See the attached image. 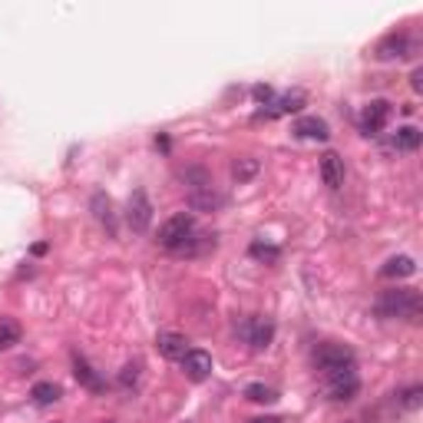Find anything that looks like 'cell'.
I'll return each mask as SVG.
<instances>
[{
  "mask_svg": "<svg viewBox=\"0 0 423 423\" xmlns=\"http://www.w3.org/2000/svg\"><path fill=\"white\" fill-rule=\"evenodd\" d=\"M377 317H404V321H420L423 314V298L414 288H390L380 291L374 301Z\"/></svg>",
  "mask_w": 423,
  "mask_h": 423,
  "instance_id": "1",
  "label": "cell"
},
{
  "mask_svg": "<svg viewBox=\"0 0 423 423\" xmlns=\"http://www.w3.org/2000/svg\"><path fill=\"white\" fill-rule=\"evenodd\" d=\"M192 231H195L192 211H179V215H172V219H165L163 225H159V235H155V241H159L163 248L175 251L185 238H189V235H192Z\"/></svg>",
  "mask_w": 423,
  "mask_h": 423,
  "instance_id": "2",
  "label": "cell"
},
{
  "mask_svg": "<svg viewBox=\"0 0 423 423\" xmlns=\"http://www.w3.org/2000/svg\"><path fill=\"white\" fill-rule=\"evenodd\" d=\"M327 397L331 400H354L357 390H361V377H357V367H337V370H327Z\"/></svg>",
  "mask_w": 423,
  "mask_h": 423,
  "instance_id": "3",
  "label": "cell"
},
{
  "mask_svg": "<svg viewBox=\"0 0 423 423\" xmlns=\"http://www.w3.org/2000/svg\"><path fill=\"white\" fill-rule=\"evenodd\" d=\"M238 331L255 351H265V347L271 344V337H275V321H271V317H261V314H251L241 321Z\"/></svg>",
  "mask_w": 423,
  "mask_h": 423,
  "instance_id": "4",
  "label": "cell"
},
{
  "mask_svg": "<svg viewBox=\"0 0 423 423\" xmlns=\"http://www.w3.org/2000/svg\"><path fill=\"white\" fill-rule=\"evenodd\" d=\"M390 116H394V106L387 103V99H370L364 106V113H361V133L380 136V129L390 123Z\"/></svg>",
  "mask_w": 423,
  "mask_h": 423,
  "instance_id": "5",
  "label": "cell"
},
{
  "mask_svg": "<svg viewBox=\"0 0 423 423\" xmlns=\"http://www.w3.org/2000/svg\"><path fill=\"white\" fill-rule=\"evenodd\" d=\"M126 221H129V229L133 231H145L149 229V221H153V202H149V195L143 189H136L129 195V205H126Z\"/></svg>",
  "mask_w": 423,
  "mask_h": 423,
  "instance_id": "6",
  "label": "cell"
},
{
  "mask_svg": "<svg viewBox=\"0 0 423 423\" xmlns=\"http://www.w3.org/2000/svg\"><path fill=\"white\" fill-rule=\"evenodd\" d=\"M314 364L327 374V370H337V367L354 364V354H351V347L334 344V341H327V344H321V347L314 351Z\"/></svg>",
  "mask_w": 423,
  "mask_h": 423,
  "instance_id": "7",
  "label": "cell"
},
{
  "mask_svg": "<svg viewBox=\"0 0 423 423\" xmlns=\"http://www.w3.org/2000/svg\"><path fill=\"white\" fill-rule=\"evenodd\" d=\"M308 103V97L301 93V89H291V93H285V97L271 99L268 109H261L255 119H278V116H291V113H301V106Z\"/></svg>",
  "mask_w": 423,
  "mask_h": 423,
  "instance_id": "8",
  "label": "cell"
},
{
  "mask_svg": "<svg viewBox=\"0 0 423 423\" xmlns=\"http://www.w3.org/2000/svg\"><path fill=\"white\" fill-rule=\"evenodd\" d=\"M182 374L192 380V384H202L205 377L211 374V354L209 351H189L182 357Z\"/></svg>",
  "mask_w": 423,
  "mask_h": 423,
  "instance_id": "9",
  "label": "cell"
},
{
  "mask_svg": "<svg viewBox=\"0 0 423 423\" xmlns=\"http://www.w3.org/2000/svg\"><path fill=\"white\" fill-rule=\"evenodd\" d=\"M155 351H159L165 361H182L192 347H189V341H185L182 334H175V331H163V334L155 337Z\"/></svg>",
  "mask_w": 423,
  "mask_h": 423,
  "instance_id": "10",
  "label": "cell"
},
{
  "mask_svg": "<svg viewBox=\"0 0 423 423\" xmlns=\"http://www.w3.org/2000/svg\"><path fill=\"white\" fill-rule=\"evenodd\" d=\"M291 133L298 136V139H317V143H324L327 136H331V129H327V123L321 116H301L298 123L291 126Z\"/></svg>",
  "mask_w": 423,
  "mask_h": 423,
  "instance_id": "11",
  "label": "cell"
},
{
  "mask_svg": "<svg viewBox=\"0 0 423 423\" xmlns=\"http://www.w3.org/2000/svg\"><path fill=\"white\" fill-rule=\"evenodd\" d=\"M321 179H324L327 189H341L344 185V159L337 153L321 155Z\"/></svg>",
  "mask_w": 423,
  "mask_h": 423,
  "instance_id": "12",
  "label": "cell"
},
{
  "mask_svg": "<svg viewBox=\"0 0 423 423\" xmlns=\"http://www.w3.org/2000/svg\"><path fill=\"white\" fill-rule=\"evenodd\" d=\"M410 50H414V43H410V37H407V33H390V37L380 40L377 57H380V60H400V57H407Z\"/></svg>",
  "mask_w": 423,
  "mask_h": 423,
  "instance_id": "13",
  "label": "cell"
},
{
  "mask_svg": "<svg viewBox=\"0 0 423 423\" xmlns=\"http://www.w3.org/2000/svg\"><path fill=\"white\" fill-rule=\"evenodd\" d=\"M189 205H192L195 211H215L225 205V195L215 192L211 185H202V189H192V192H189Z\"/></svg>",
  "mask_w": 423,
  "mask_h": 423,
  "instance_id": "14",
  "label": "cell"
},
{
  "mask_svg": "<svg viewBox=\"0 0 423 423\" xmlns=\"http://www.w3.org/2000/svg\"><path fill=\"white\" fill-rule=\"evenodd\" d=\"M89 209H93V215H97L99 225H106V231L109 235H116V215H113V199L106 192H93V202H89Z\"/></svg>",
  "mask_w": 423,
  "mask_h": 423,
  "instance_id": "15",
  "label": "cell"
},
{
  "mask_svg": "<svg viewBox=\"0 0 423 423\" xmlns=\"http://www.w3.org/2000/svg\"><path fill=\"white\" fill-rule=\"evenodd\" d=\"M420 143H423V133L417 126H404V129H397L390 136V149H397V153H417Z\"/></svg>",
  "mask_w": 423,
  "mask_h": 423,
  "instance_id": "16",
  "label": "cell"
},
{
  "mask_svg": "<svg viewBox=\"0 0 423 423\" xmlns=\"http://www.w3.org/2000/svg\"><path fill=\"white\" fill-rule=\"evenodd\" d=\"M215 248V235H199V231H192L189 238L179 245V248L172 251V255H185V258H195V255H205V251Z\"/></svg>",
  "mask_w": 423,
  "mask_h": 423,
  "instance_id": "17",
  "label": "cell"
},
{
  "mask_svg": "<svg viewBox=\"0 0 423 423\" xmlns=\"http://www.w3.org/2000/svg\"><path fill=\"white\" fill-rule=\"evenodd\" d=\"M73 377H77L87 390H93V394H103V390H106V380L87 364V361H83V357H77V364H73Z\"/></svg>",
  "mask_w": 423,
  "mask_h": 423,
  "instance_id": "18",
  "label": "cell"
},
{
  "mask_svg": "<svg viewBox=\"0 0 423 423\" xmlns=\"http://www.w3.org/2000/svg\"><path fill=\"white\" fill-rule=\"evenodd\" d=\"M30 397H33V404L37 407H50V404H57L60 397H63V387L53 384V380H40V384H33Z\"/></svg>",
  "mask_w": 423,
  "mask_h": 423,
  "instance_id": "19",
  "label": "cell"
},
{
  "mask_svg": "<svg viewBox=\"0 0 423 423\" xmlns=\"http://www.w3.org/2000/svg\"><path fill=\"white\" fill-rule=\"evenodd\" d=\"M414 271H417V265L410 255H397V258H390L384 268H380V275H384V278H410Z\"/></svg>",
  "mask_w": 423,
  "mask_h": 423,
  "instance_id": "20",
  "label": "cell"
},
{
  "mask_svg": "<svg viewBox=\"0 0 423 423\" xmlns=\"http://www.w3.org/2000/svg\"><path fill=\"white\" fill-rule=\"evenodd\" d=\"M20 334H23V327L13 321V317H0V351H10V347L20 344Z\"/></svg>",
  "mask_w": 423,
  "mask_h": 423,
  "instance_id": "21",
  "label": "cell"
},
{
  "mask_svg": "<svg viewBox=\"0 0 423 423\" xmlns=\"http://www.w3.org/2000/svg\"><path fill=\"white\" fill-rule=\"evenodd\" d=\"M245 400H251V404H275V400H278V390L268 384H248L245 387Z\"/></svg>",
  "mask_w": 423,
  "mask_h": 423,
  "instance_id": "22",
  "label": "cell"
},
{
  "mask_svg": "<svg viewBox=\"0 0 423 423\" xmlns=\"http://www.w3.org/2000/svg\"><path fill=\"white\" fill-rule=\"evenodd\" d=\"M258 159H238V163L231 165V179H235V182H251V179H255V175H258Z\"/></svg>",
  "mask_w": 423,
  "mask_h": 423,
  "instance_id": "23",
  "label": "cell"
},
{
  "mask_svg": "<svg viewBox=\"0 0 423 423\" xmlns=\"http://www.w3.org/2000/svg\"><path fill=\"white\" fill-rule=\"evenodd\" d=\"M248 255H251V258H261V261H278L281 248H278V245H268V241H251Z\"/></svg>",
  "mask_w": 423,
  "mask_h": 423,
  "instance_id": "24",
  "label": "cell"
},
{
  "mask_svg": "<svg viewBox=\"0 0 423 423\" xmlns=\"http://www.w3.org/2000/svg\"><path fill=\"white\" fill-rule=\"evenodd\" d=\"M400 404H404L407 410H420V407H423V387L420 384L407 387L404 394H400Z\"/></svg>",
  "mask_w": 423,
  "mask_h": 423,
  "instance_id": "25",
  "label": "cell"
},
{
  "mask_svg": "<svg viewBox=\"0 0 423 423\" xmlns=\"http://www.w3.org/2000/svg\"><path fill=\"white\" fill-rule=\"evenodd\" d=\"M136 380H139V364H126L123 374H119V384H123V387H133Z\"/></svg>",
  "mask_w": 423,
  "mask_h": 423,
  "instance_id": "26",
  "label": "cell"
},
{
  "mask_svg": "<svg viewBox=\"0 0 423 423\" xmlns=\"http://www.w3.org/2000/svg\"><path fill=\"white\" fill-rule=\"evenodd\" d=\"M251 93H255V99H258V103H265V106H268L271 97H275V89H271L268 83H258V87L251 89Z\"/></svg>",
  "mask_w": 423,
  "mask_h": 423,
  "instance_id": "27",
  "label": "cell"
},
{
  "mask_svg": "<svg viewBox=\"0 0 423 423\" xmlns=\"http://www.w3.org/2000/svg\"><path fill=\"white\" fill-rule=\"evenodd\" d=\"M410 87H414L417 93H420V89H423V70H420V67H417L414 73H410Z\"/></svg>",
  "mask_w": 423,
  "mask_h": 423,
  "instance_id": "28",
  "label": "cell"
},
{
  "mask_svg": "<svg viewBox=\"0 0 423 423\" xmlns=\"http://www.w3.org/2000/svg\"><path fill=\"white\" fill-rule=\"evenodd\" d=\"M248 423H285L281 417H255V420H248Z\"/></svg>",
  "mask_w": 423,
  "mask_h": 423,
  "instance_id": "29",
  "label": "cell"
},
{
  "mask_svg": "<svg viewBox=\"0 0 423 423\" xmlns=\"http://www.w3.org/2000/svg\"><path fill=\"white\" fill-rule=\"evenodd\" d=\"M47 248H50L47 241H37V245H33V255H47Z\"/></svg>",
  "mask_w": 423,
  "mask_h": 423,
  "instance_id": "30",
  "label": "cell"
},
{
  "mask_svg": "<svg viewBox=\"0 0 423 423\" xmlns=\"http://www.w3.org/2000/svg\"><path fill=\"white\" fill-rule=\"evenodd\" d=\"M347 423H357V420H347Z\"/></svg>",
  "mask_w": 423,
  "mask_h": 423,
  "instance_id": "31",
  "label": "cell"
}]
</instances>
